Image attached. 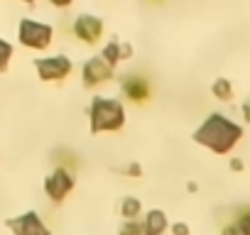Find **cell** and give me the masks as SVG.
<instances>
[{"mask_svg":"<svg viewBox=\"0 0 250 235\" xmlns=\"http://www.w3.org/2000/svg\"><path fill=\"white\" fill-rule=\"evenodd\" d=\"M240 135H243V130L235 123H230L228 118L213 113V115L206 118V123L194 133V140L199 145L213 150L216 155H226V152L233 150V145L240 140Z\"/></svg>","mask_w":250,"mask_h":235,"instance_id":"cell-1","label":"cell"},{"mask_svg":"<svg viewBox=\"0 0 250 235\" xmlns=\"http://www.w3.org/2000/svg\"><path fill=\"white\" fill-rule=\"evenodd\" d=\"M88 118H91V133H115L125 125V108L120 100L96 96Z\"/></svg>","mask_w":250,"mask_h":235,"instance_id":"cell-2","label":"cell"},{"mask_svg":"<svg viewBox=\"0 0 250 235\" xmlns=\"http://www.w3.org/2000/svg\"><path fill=\"white\" fill-rule=\"evenodd\" d=\"M54 39V27L47 25V22H40V20H30V18H22L20 25H18V42L27 49H35V52H42L52 44Z\"/></svg>","mask_w":250,"mask_h":235,"instance_id":"cell-3","label":"cell"},{"mask_svg":"<svg viewBox=\"0 0 250 235\" xmlns=\"http://www.w3.org/2000/svg\"><path fill=\"white\" fill-rule=\"evenodd\" d=\"M35 69H37V74H40L42 81H64V78L71 74L74 64H71L69 57L54 54V57L37 59V61H35Z\"/></svg>","mask_w":250,"mask_h":235,"instance_id":"cell-4","label":"cell"},{"mask_svg":"<svg viewBox=\"0 0 250 235\" xmlns=\"http://www.w3.org/2000/svg\"><path fill=\"white\" fill-rule=\"evenodd\" d=\"M103 30H105V27H103V20L96 18V15H91V13L76 15V18H74V25H71L74 37L81 39L83 44H96V42H101Z\"/></svg>","mask_w":250,"mask_h":235,"instance_id":"cell-5","label":"cell"},{"mask_svg":"<svg viewBox=\"0 0 250 235\" xmlns=\"http://www.w3.org/2000/svg\"><path fill=\"white\" fill-rule=\"evenodd\" d=\"M74 174L69 172V169H64V167H57L47 179H44V191H47V196L52 198V201H64L66 198V194L74 189Z\"/></svg>","mask_w":250,"mask_h":235,"instance_id":"cell-6","label":"cell"},{"mask_svg":"<svg viewBox=\"0 0 250 235\" xmlns=\"http://www.w3.org/2000/svg\"><path fill=\"white\" fill-rule=\"evenodd\" d=\"M81 78H83V86L86 88H96V86H101V83H105V81L113 78V66L103 57H93V59H88L83 64Z\"/></svg>","mask_w":250,"mask_h":235,"instance_id":"cell-7","label":"cell"},{"mask_svg":"<svg viewBox=\"0 0 250 235\" xmlns=\"http://www.w3.org/2000/svg\"><path fill=\"white\" fill-rule=\"evenodd\" d=\"M8 228L15 235H49V228L42 223V218L35 211H27L18 218H8Z\"/></svg>","mask_w":250,"mask_h":235,"instance_id":"cell-8","label":"cell"},{"mask_svg":"<svg viewBox=\"0 0 250 235\" xmlns=\"http://www.w3.org/2000/svg\"><path fill=\"white\" fill-rule=\"evenodd\" d=\"M120 88H123V96L128 98V100H133V103H145V100L152 96L150 81H147L145 76H135V74L125 76L123 83H120Z\"/></svg>","mask_w":250,"mask_h":235,"instance_id":"cell-9","label":"cell"},{"mask_svg":"<svg viewBox=\"0 0 250 235\" xmlns=\"http://www.w3.org/2000/svg\"><path fill=\"white\" fill-rule=\"evenodd\" d=\"M101 57L115 69V64H120V61H125V59H130V57H133V47H130V44H125V42L113 39V42H108V44L103 47Z\"/></svg>","mask_w":250,"mask_h":235,"instance_id":"cell-10","label":"cell"},{"mask_svg":"<svg viewBox=\"0 0 250 235\" xmlns=\"http://www.w3.org/2000/svg\"><path fill=\"white\" fill-rule=\"evenodd\" d=\"M143 225H145L147 235H165V230L169 228V223H167V215H165L160 208H152V211L145 215Z\"/></svg>","mask_w":250,"mask_h":235,"instance_id":"cell-11","label":"cell"},{"mask_svg":"<svg viewBox=\"0 0 250 235\" xmlns=\"http://www.w3.org/2000/svg\"><path fill=\"white\" fill-rule=\"evenodd\" d=\"M143 213V203L135 198V196H125L123 203H120V215L125 220H138V215Z\"/></svg>","mask_w":250,"mask_h":235,"instance_id":"cell-12","label":"cell"},{"mask_svg":"<svg viewBox=\"0 0 250 235\" xmlns=\"http://www.w3.org/2000/svg\"><path fill=\"white\" fill-rule=\"evenodd\" d=\"M211 91H213V96L218 100H230L233 98V86H230L228 78H216L213 86H211Z\"/></svg>","mask_w":250,"mask_h":235,"instance_id":"cell-13","label":"cell"},{"mask_svg":"<svg viewBox=\"0 0 250 235\" xmlns=\"http://www.w3.org/2000/svg\"><path fill=\"white\" fill-rule=\"evenodd\" d=\"M10 59H13V44L0 37V71H8Z\"/></svg>","mask_w":250,"mask_h":235,"instance_id":"cell-14","label":"cell"},{"mask_svg":"<svg viewBox=\"0 0 250 235\" xmlns=\"http://www.w3.org/2000/svg\"><path fill=\"white\" fill-rule=\"evenodd\" d=\"M120 235H147V230H145L143 223H138V220H128V223L123 225Z\"/></svg>","mask_w":250,"mask_h":235,"instance_id":"cell-15","label":"cell"},{"mask_svg":"<svg viewBox=\"0 0 250 235\" xmlns=\"http://www.w3.org/2000/svg\"><path fill=\"white\" fill-rule=\"evenodd\" d=\"M125 174H128V176H135V179H138V176H143V167L133 162V164H128V167H125Z\"/></svg>","mask_w":250,"mask_h":235,"instance_id":"cell-16","label":"cell"},{"mask_svg":"<svg viewBox=\"0 0 250 235\" xmlns=\"http://www.w3.org/2000/svg\"><path fill=\"white\" fill-rule=\"evenodd\" d=\"M172 235H189V225L187 223H174L172 225Z\"/></svg>","mask_w":250,"mask_h":235,"instance_id":"cell-17","label":"cell"},{"mask_svg":"<svg viewBox=\"0 0 250 235\" xmlns=\"http://www.w3.org/2000/svg\"><path fill=\"white\" fill-rule=\"evenodd\" d=\"M49 5H54V8H59V10H64V8H69L74 0H47Z\"/></svg>","mask_w":250,"mask_h":235,"instance_id":"cell-18","label":"cell"},{"mask_svg":"<svg viewBox=\"0 0 250 235\" xmlns=\"http://www.w3.org/2000/svg\"><path fill=\"white\" fill-rule=\"evenodd\" d=\"M223 235H245V233L238 228V223H233V225H228V228L223 230Z\"/></svg>","mask_w":250,"mask_h":235,"instance_id":"cell-19","label":"cell"},{"mask_svg":"<svg viewBox=\"0 0 250 235\" xmlns=\"http://www.w3.org/2000/svg\"><path fill=\"white\" fill-rule=\"evenodd\" d=\"M230 169H233V172H240V169H243V162H240V159H233V162H230Z\"/></svg>","mask_w":250,"mask_h":235,"instance_id":"cell-20","label":"cell"},{"mask_svg":"<svg viewBox=\"0 0 250 235\" xmlns=\"http://www.w3.org/2000/svg\"><path fill=\"white\" fill-rule=\"evenodd\" d=\"M243 115H245V120L250 123V103H245V105H243Z\"/></svg>","mask_w":250,"mask_h":235,"instance_id":"cell-21","label":"cell"},{"mask_svg":"<svg viewBox=\"0 0 250 235\" xmlns=\"http://www.w3.org/2000/svg\"><path fill=\"white\" fill-rule=\"evenodd\" d=\"M22 3H27V5H32V3H35V0H22Z\"/></svg>","mask_w":250,"mask_h":235,"instance_id":"cell-22","label":"cell"},{"mask_svg":"<svg viewBox=\"0 0 250 235\" xmlns=\"http://www.w3.org/2000/svg\"><path fill=\"white\" fill-rule=\"evenodd\" d=\"M152 3H155V0H152ZM157 3H162V0H157Z\"/></svg>","mask_w":250,"mask_h":235,"instance_id":"cell-23","label":"cell"},{"mask_svg":"<svg viewBox=\"0 0 250 235\" xmlns=\"http://www.w3.org/2000/svg\"><path fill=\"white\" fill-rule=\"evenodd\" d=\"M248 235H250V233H248Z\"/></svg>","mask_w":250,"mask_h":235,"instance_id":"cell-24","label":"cell"}]
</instances>
